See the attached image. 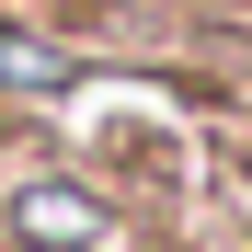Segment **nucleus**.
<instances>
[{
	"label": "nucleus",
	"instance_id": "obj_2",
	"mask_svg": "<svg viewBox=\"0 0 252 252\" xmlns=\"http://www.w3.org/2000/svg\"><path fill=\"white\" fill-rule=\"evenodd\" d=\"M0 80H23V92H58V80H69V58H46V46H12V34H0Z\"/></svg>",
	"mask_w": 252,
	"mask_h": 252
},
{
	"label": "nucleus",
	"instance_id": "obj_1",
	"mask_svg": "<svg viewBox=\"0 0 252 252\" xmlns=\"http://www.w3.org/2000/svg\"><path fill=\"white\" fill-rule=\"evenodd\" d=\"M92 218H103V206L80 195V184H23V195H12V229H23V241H46V252L92 241Z\"/></svg>",
	"mask_w": 252,
	"mask_h": 252
}]
</instances>
